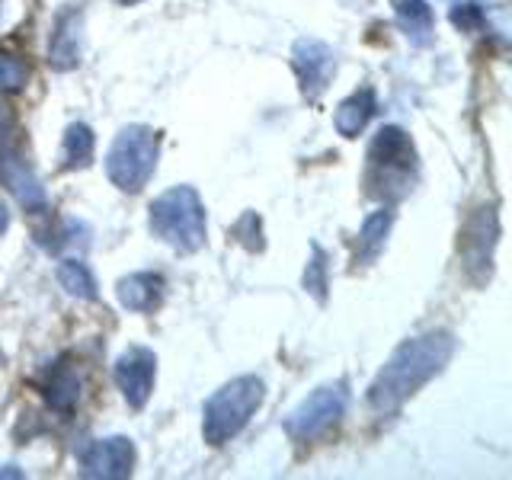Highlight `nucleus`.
Wrapping results in <instances>:
<instances>
[{
    "label": "nucleus",
    "mask_w": 512,
    "mask_h": 480,
    "mask_svg": "<svg viewBox=\"0 0 512 480\" xmlns=\"http://www.w3.org/2000/svg\"><path fill=\"white\" fill-rule=\"evenodd\" d=\"M45 397L58 413H71L74 410L77 397H80V378H77V372L68 362H61V365L52 368V372H48Z\"/></svg>",
    "instance_id": "17"
},
{
    "label": "nucleus",
    "mask_w": 512,
    "mask_h": 480,
    "mask_svg": "<svg viewBox=\"0 0 512 480\" xmlns=\"http://www.w3.org/2000/svg\"><path fill=\"white\" fill-rule=\"evenodd\" d=\"M93 151H96L93 128L84 122H71L68 132H64V141H61V167L64 170H84L93 164Z\"/></svg>",
    "instance_id": "15"
},
{
    "label": "nucleus",
    "mask_w": 512,
    "mask_h": 480,
    "mask_svg": "<svg viewBox=\"0 0 512 480\" xmlns=\"http://www.w3.org/2000/svg\"><path fill=\"white\" fill-rule=\"evenodd\" d=\"M112 375H116V384H119L122 397L128 400V407L141 410L144 404H148L151 391H154L157 356H154L151 349H144V346H132V349H125L122 356L116 359Z\"/></svg>",
    "instance_id": "7"
},
{
    "label": "nucleus",
    "mask_w": 512,
    "mask_h": 480,
    "mask_svg": "<svg viewBox=\"0 0 512 480\" xmlns=\"http://www.w3.org/2000/svg\"><path fill=\"white\" fill-rule=\"evenodd\" d=\"M349 407V391L343 381L336 384H324L314 394H308L301 404L292 410V416L285 420L288 436L298 442H311L317 436H324L330 426H336L343 420V413Z\"/></svg>",
    "instance_id": "6"
},
{
    "label": "nucleus",
    "mask_w": 512,
    "mask_h": 480,
    "mask_svg": "<svg viewBox=\"0 0 512 480\" xmlns=\"http://www.w3.org/2000/svg\"><path fill=\"white\" fill-rule=\"evenodd\" d=\"M292 64L301 80V93L308 96V100H317V96L327 90L330 77L336 71V55H333V48L320 39H298L292 48Z\"/></svg>",
    "instance_id": "9"
},
{
    "label": "nucleus",
    "mask_w": 512,
    "mask_h": 480,
    "mask_svg": "<svg viewBox=\"0 0 512 480\" xmlns=\"http://www.w3.org/2000/svg\"><path fill=\"white\" fill-rule=\"evenodd\" d=\"M452 23L461 32H480V29H484V10H480L477 4H455L452 7Z\"/></svg>",
    "instance_id": "21"
},
{
    "label": "nucleus",
    "mask_w": 512,
    "mask_h": 480,
    "mask_svg": "<svg viewBox=\"0 0 512 480\" xmlns=\"http://www.w3.org/2000/svg\"><path fill=\"white\" fill-rule=\"evenodd\" d=\"M10 228V212H7V205L0 202V234H4Z\"/></svg>",
    "instance_id": "22"
},
{
    "label": "nucleus",
    "mask_w": 512,
    "mask_h": 480,
    "mask_svg": "<svg viewBox=\"0 0 512 480\" xmlns=\"http://www.w3.org/2000/svg\"><path fill=\"white\" fill-rule=\"evenodd\" d=\"M122 7H135V4H141V0H119Z\"/></svg>",
    "instance_id": "23"
},
{
    "label": "nucleus",
    "mask_w": 512,
    "mask_h": 480,
    "mask_svg": "<svg viewBox=\"0 0 512 480\" xmlns=\"http://www.w3.org/2000/svg\"><path fill=\"white\" fill-rule=\"evenodd\" d=\"M391 224H394V212H391V208H378V212H372V215L362 221L356 263H372V260H378V253L384 250V240H388Z\"/></svg>",
    "instance_id": "16"
},
{
    "label": "nucleus",
    "mask_w": 512,
    "mask_h": 480,
    "mask_svg": "<svg viewBox=\"0 0 512 480\" xmlns=\"http://www.w3.org/2000/svg\"><path fill=\"white\" fill-rule=\"evenodd\" d=\"M80 464H84V477H96V480L128 477L135 468V445L125 436L96 439L87 445V452L80 455Z\"/></svg>",
    "instance_id": "10"
},
{
    "label": "nucleus",
    "mask_w": 512,
    "mask_h": 480,
    "mask_svg": "<svg viewBox=\"0 0 512 480\" xmlns=\"http://www.w3.org/2000/svg\"><path fill=\"white\" fill-rule=\"evenodd\" d=\"M80 39H84V16L68 10L58 16L52 42H48V64L55 71H71L80 61Z\"/></svg>",
    "instance_id": "11"
},
{
    "label": "nucleus",
    "mask_w": 512,
    "mask_h": 480,
    "mask_svg": "<svg viewBox=\"0 0 512 480\" xmlns=\"http://www.w3.org/2000/svg\"><path fill=\"white\" fill-rule=\"evenodd\" d=\"M304 288H308L317 301L327 298V256L317 244L311 247V263L304 269Z\"/></svg>",
    "instance_id": "19"
},
{
    "label": "nucleus",
    "mask_w": 512,
    "mask_h": 480,
    "mask_svg": "<svg viewBox=\"0 0 512 480\" xmlns=\"http://www.w3.org/2000/svg\"><path fill=\"white\" fill-rule=\"evenodd\" d=\"M148 224L154 237L180 253H196L205 244V205L192 186H173L151 202Z\"/></svg>",
    "instance_id": "2"
},
{
    "label": "nucleus",
    "mask_w": 512,
    "mask_h": 480,
    "mask_svg": "<svg viewBox=\"0 0 512 480\" xmlns=\"http://www.w3.org/2000/svg\"><path fill=\"white\" fill-rule=\"evenodd\" d=\"M160 285H164V279L154 276V272H132L116 285L119 304L125 311H148L160 298Z\"/></svg>",
    "instance_id": "14"
},
{
    "label": "nucleus",
    "mask_w": 512,
    "mask_h": 480,
    "mask_svg": "<svg viewBox=\"0 0 512 480\" xmlns=\"http://www.w3.org/2000/svg\"><path fill=\"white\" fill-rule=\"evenodd\" d=\"M413 167H416V151L410 135L397 125H384L375 135L372 148H368V180H372V192L397 186V196H404Z\"/></svg>",
    "instance_id": "5"
},
{
    "label": "nucleus",
    "mask_w": 512,
    "mask_h": 480,
    "mask_svg": "<svg viewBox=\"0 0 512 480\" xmlns=\"http://www.w3.org/2000/svg\"><path fill=\"white\" fill-rule=\"evenodd\" d=\"M0 183L7 186V192L26 208V212H45L48 208L45 186L39 183L36 170L26 164L23 154L16 151L13 144H4V141H0Z\"/></svg>",
    "instance_id": "8"
},
{
    "label": "nucleus",
    "mask_w": 512,
    "mask_h": 480,
    "mask_svg": "<svg viewBox=\"0 0 512 480\" xmlns=\"http://www.w3.org/2000/svg\"><path fill=\"white\" fill-rule=\"evenodd\" d=\"M58 282L71 298H84V301H96V279L93 272L87 269V263L80 260H61L58 266Z\"/></svg>",
    "instance_id": "18"
},
{
    "label": "nucleus",
    "mask_w": 512,
    "mask_h": 480,
    "mask_svg": "<svg viewBox=\"0 0 512 480\" xmlns=\"http://www.w3.org/2000/svg\"><path fill=\"white\" fill-rule=\"evenodd\" d=\"M452 352H455V336L448 330H432L423 336H413V340H404L394 349V356L384 362L378 378L372 381V388H368L372 410L381 416L397 413L407 397H413L429 378H436L442 372L448 359H452Z\"/></svg>",
    "instance_id": "1"
},
{
    "label": "nucleus",
    "mask_w": 512,
    "mask_h": 480,
    "mask_svg": "<svg viewBox=\"0 0 512 480\" xmlns=\"http://www.w3.org/2000/svg\"><path fill=\"white\" fill-rule=\"evenodd\" d=\"M391 7H394V20L410 45H416V48L432 45V36H436V16H432V7L426 0H391Z\"/></svg>",
    "instance_id": "12"
},
{
    "label": "nucleus",
    "mask_w": 512,
    "mask_h": 480,
    "mask_svg": "<svg viewBox=\"0 0 512 480\" xmlns=\"http://www.w3.org/2000/svg\"><path fill=\"white\" fill-rule=\"evenodd\" d=\"M266 397L263 378L256 375H240L218 388L202 410V436L208 445H224L231 442L240 429H244L253 413L260 410Z\"/></svg>",
    "instance_id": "3"
},
{
    "label": "nucleus",
    "mask_w": 512,
    "mask_h": 480,
    "mask_svg": "<svg viewBox=\"0 0 512 480\" xmlns=\"http://www.w3.org/2000/svg\"><path fill=\"white\" fill-rule=\"evenodd\" d=\"M160 157V135L151 125H125L109 144L106 173L112 186L122 192H141L157 170Z\"/></svg>",
    "instance_id": "4"
},
{
    "label": "nucleus",
    "mask_w": 512,
    "mask_h": 480,
    "mask_svg": "<svg viewBox=\"0 0 512 480\" xmlns=\"http://www.w3.org/2000/svg\"><path fill=\"white\" fill-rule=\"evenodd\" d=\"M375 90L372 87H362L356 90L352 96H346V100L336 106V116H333V125H336V132H340L343 138H356L362 128L368 125V119L375 116Z\"/></svg>",
    "instance_id": "13"
},
{
    "label": "nucleus",
    "mask_w": 512,
    "mask_h": 480,
    "mask_svg": "<svg viewBox=\"0 0 512 480\" xmlns=\"http://www.w3.org/2000/svg\"><path fill=\"white\" fill-rule=\"evenodd\" d=\"M26 77L29 68L20 58L0 52V93H20L26 87Z\"/></svg>",
    "instance_id": "20"
}]
</instances>
